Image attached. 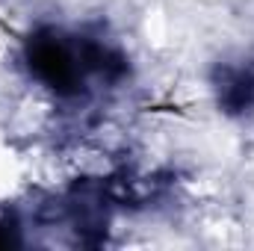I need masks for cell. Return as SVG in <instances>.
Returning a JSON list of instances; mask_svg holds the SVG:
<instances>
[{
    "label": "cell",
    "mask_w": 254,
    "mask_h": 251,
    "mask_svg": "<svg viewBox=\"0 0 254 251\" xmlns=\"http://www.w3.org/2000/svg\"><path fill=\"white\" fill-rule=\"evenodd\" d=\"M219 98L231 113H243V110L254 107V68L225 71L222 86H219Z\"/></svg>",
    "instance_id": "1"
}]
</instances>
